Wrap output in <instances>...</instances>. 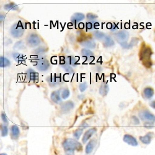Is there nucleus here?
Returning a JSON list of instances; mask_svg holds the SVG:
<instances>
[{
    "label": "nucleus",
    "mask_w": 155,
    "mask_h": 155,
    "mask_svg": "<svg viewBox=\"0 0 155 155\" xmlns=\"http://www.w3.org/2000/svg\"><path fill=\"white\" fill-rule=\"evenodd\" d=\"M151 55L152 50L151 48L143 43L140 50V58L143 65L147 68H150L152 65V61L151 59Z\"/></svg>",
    "instance_id": "f257e3e1"
},
{
    "label": "nucleus",
    "mask_w": 155,
    "mask_h": 155,
    "mask_svg": "<svg viewBox=\"0 0 155 155\" xmlns=\"http://www.w3.org/2000/svg\"><path fill=\"white\" fill-rule=\"evenodd\" d=\"M63 148L65 152H74L75 150L81 151L83 150L82 145L76 140L68 138L63 143Z\"/></svg>",
    "instance_id": "f03ea898"
},
{
    "label": "nucleus",
    "mask_w": 155,
    "mask_h": 155,
    "mask_svg": "<svg viewBox=\"0 0 155 155\" xmlns=\"http://www.w3.org/2000/svg\"><path fill=\"white\" fill-rule=\"evenodd\" d=\"M25 31V28L24 26L23 23L19 21L18 22H16L12 25L10 29L11 34L15 38H20L21 37Z\"/></svg>",
    "instance_id": "7ed1b4c3"
},
{
    "label": "nucleus",
    "mask_w": 155,
    "mask_h": 155,
    "mask_svg": "<svg viewBox=\"0 0 155 155\" xmlns=\"http://www.w3.org/2000/svg\"><path fill=\"white\" fill-rule=\"evenodd\" d=\"M35 67L41 71H46L50 68V63L45 57H38L35 61Z\"/></svg>",
    "instance_id": "20e7f679"
},
{
    "label": "nucleus",
    "mask_w": 155,
    "mask_h": 155,
    "mask_svg": "<svg viewBox=\"0 0 155 155\" xmlns=\"http://www.w3.org/2000/svg\"><path fill=\"white\" fill-rule=\"evenodd\" d=\"M140 119L147 122L154 124L155 122V116L148 110H142L139 112Z\"/></svg>",
    "instance_id": "39448f33"
},
{
    "label": "nucleus",
    "mask_w": 155,
    "mask_h": 155,
    "mask_svg": "<svg viewBox=\"0 0 155 155\" xmlns=\"http://www.w3.org/2000/svg\"><path fill=\"white\" fill-rule=\"evenodd\" d=\"M26 41H27L28 45L31 47H37L41 43V38H39L38 35L35 34H30L28 37Z\"/></svg>",
    "instance_id": "423d86ee"
},
{
    "label": "nucleus",
    "mask_w": 155,
    "mask_h": 155,
    "mask_svg": "<svg viewBox=\"0 0 155 155\" xmlns=\"http://www.w3.org/2000/svg\"><path fill=\"white\" fill-rule=\"evenodd\" d=\"M47 81L51 87H54L61 83V78L60 75L58 76L57 74H51L47 78Z\"/></svg>",
    "instance_id": "0eeeda50"
},
{
    "label": "nucleus",
    "mask_w": 155,
    "mask_h": 155,
    "mask_svg": "<svg viewBox=\"0 0 155 155\" xmlns=\"http://www.w3.org/2000/svg\"><path fill=\"white\" fill-rule=\"evenodd\" d=\"M81 56L84 58V62H91L94 59V55L92 51L87 48H83L81 51Z\"/></svg>",
    "instance_id": "6e6552de"
},
{
    "label": "nucleus",
    "mask_w": 155,
    "mask_h": 155,
    "mask_svg": "<svg viewBox=\"0 0 155 155\" xmlns=\"http://www.w3.org/2000/svg\"><path fill=\"white\" fill-rule=\"evenodd\" d=\"M25 78L27 80L29 81H34V83H36V81H38V73L34 70L33 69H29L25 72Z\"/></svg>",
    "instance_id": "1a4fd4ad"
},
{
    "label": "nucleus",
    "mask_w": 155,
    "mask_h": 155,
    "mask_svg": "<svg viewBox=\"0 0 155 155\" xmlns=\"http://www.w3.org/2000/svg\"><path fill=\"white\" fill-rule=\"evenodd\" d=\"M62 58H61V60H60V67L61 68H63L64 71H65L66 72L70 73V74H72L74 73V70L72 68L71 66H70L69 63H68L66 58H64V57H61Z\"/></svg>",
    "instance_id": "9d476101"
},
{
    "label": "nucleus",
    "mask_w": 155,
    "mask_h": 155,
    "mask_svg": "<svg viewBox=\"0 0 155 155\" xmlns=\"http://www.w3.org/2000/svg\"><path fill=\"white\" fill-rule=\"evenodd\" d=\"M128 36H129L128 32L125 31L119 32L115 34V38L119 43L126 42V41L128 39Z\"/></svg>",
    "instance_id": "9b49d317"
},
{
    "label": "nucleus",
    "mask_w": 155,
    "mask_h": 155,
    "mask_svg": "<svg viewBox=\"0 0 155 155\" xmlns=\"http://www.w3.org/2000/svg\"><path fill=\"white\" fill-rule=\"evenodd\" d=\"M123 140H124V141L126 143L128 144L129 145H131L132 147H137L138 145L137 139L134 137L130 135H128V134L125 135Z\"/></svg>",
    "instance_id": "f8f14e48"
},
{
    "label": "nucleus",
    "mask_w": 155,
    "mask_h": 155,
    "mask_svg": "<svg viewBox=\"0 0 155 155\" xmlns=\"http://www.w3.org/2000/svg\"><path fill=\"white\" fill-rule=\"evenodd\" d=\"M80 44L83 47L86 48L87 49V48L94 49L96 46V44L95 41L93 39H92V38H87V39L83 40L80 42Z\"/></svg>",
    "instance_id": "ddd939ff"
},
{
    "label": "nucleus",
    "mask_w": 155,
    "mask_h": 155,
    "mask_svg": "<svg viewBox=\"0 0 155 155\" xmlns=\"http://www.w3.org/2000/svg\"><path fill=\"white\" fill-rule=\"evenodd\" d=\"M85 16L83 14L80 13V12H76V13L74 14L71 18V22L72 24L74 25V26L76 28L77 23L83 21L84 19Z\"/></svg>",
    "instance_id": "4468645a"
},
{
    "label": "nucleus",
    "mask_w": 155,
    "mask_h": 155,
    "mask_svg": "<svg viewBox=\"0 0 155 155\" xmlns=\"http://www.w3.org/2000/svg\"><path fill=\"white\" fill-rule=\"evenodd\" d=\"M97 132V129L96 128H92L89 129L86 132V133L84 134V136L82 138L83 143H85L86 142L91 138V137Z\"/></svg>",
    "instance_id": "2eb2a0df"
},
{
    "label": "nucleus",
    "mask_w": 155,
    "mask_h": 155,
    "mask_svg": "<svg viewBox=\"0 0 155 155\" xmlns=\"http://www.w3.org/2000/svg\"><path fill=\"white\" fill-rule=\"evenodd\" d=\"M50 98L54 103L57 104H61L62 102L61 100V97H60V90H58V91H55L51 93L50 95Z\"/></svg>",
    "instance_id": "dca6fc26"
},
{
    "label": "nucleus",
    "mask_w": 155,
    "mask_h": 155,
    "mask_svg": "<svg viewBox=\"0 0 155 155\" xmlns=\"http://www.w3.org/2000/svg\"><path fill=\"white\" fill-rule=\"evenodd\" d=\"M154 134L151 133V132H149L148 134H147L145 135L144 136H141L140 137V140L143 143V144L145 145H148L151 143V140L153 137Z\"/></svg>",
    "instance_id": "f3484780"
},
{
    "label": "nucleus",
    "mask_w": 155,
    "mask_h": 155,
    "mask_svg": "<svg viewBox=\"0 0 155 155\" xmlns=\"http://www.w3.org/2000/svg\"><path fill=\"white\" fill-rule=\"evenodd\" d=\"M74 107V104L72 101H68L61 106V109L64 112H68L73 109Z\"/></svg>",
    "instance_id": "a211bd4d"
},
{
    "label": "nucleus",
    "mask_w": 155,
    "mask_h": 155,
    "mask_svg": "<svg viewBox=\"0 0 155 155\" xmlns=\"http://www.w3.org/2000/svg\"><path fill=\"white\" fill-rule=\"evenodd\" d=\"M96 140H94V139L89 141L88 143L87 144V145L86 147V149H85L86 153L88 154L91 153L93 152V151L94 150V149L96 147Z\"/></svg>",
    "instance_id": "6ab92c4d"
},
{
    "label": "nucleus",
    "mask_w": 155,
    "mask_h": 155,
    "mask_svg": "<svg viewBox=\"0 0 155 155\" xmlns=\"http://www.w3.org/2000/svg\"><path fill=\"white\" fill-rule=\"evenodd\" d=\"M99 27V22L96 21H93V22H87L86 24V30L91 31L97 29Z\"/></svg>",
    "instance_id": "aec40b11"
},
{
    "label": "nucleus",
    "mask_w": 155,
    "mask_h": 155,
    "mask_svg": "<svg viewBox=\"0 0 155 155\" xmlns=\"http://www.w3.org/2000/svg\"><path fill=\"white\" fill-rule=\"evenodd\" d=\"M11 130L12 138H13V139L18 138L19 134H20L19 127L17 125H12L11 127Z\"/></svg>",
    "instance_id": "412c9836"
},
{
    "label": "nucleus",
    "mask_w": 155,
    "mask_h": 155,
    "mask_svg": "<svg viewBox=\"0 0 155 155\" xmlns=\"http://www.w3.org/2000/svg\"><path fill=\"white\" fill-rule=\"evenodd\" d=\"M114 41L112 38V37L109 35H106L105 38L103 40V44L106 47H110L114 45Z\"/></svg>",
    "instance_id": "4be33fe9"
},
{
    "label": "nucleus",
    "mask_w": 155,
    "mask_h": 155,
    "mask_svg": "<svg viewBox=\"0 0 155 155\" xmlns=\"http://www.w3.org/2000/svg\"><path fill=\"white\" fill-rule=\"evenodd\" d=\"M109 91V87L107 84H101L99 88V94L102 96H106Z\"/></svg>",
    "instance_id": "5701e85b"
},
{
    "label": "nucleus",
    "mask_w": 155,
    "mask_h": 155,
    "mask_svg": "<svg viewBox=\"0 0 155 155\" xmlns=\"http://www.w3.org/2000/svg\"><path fill=\"white\" fill-rule=\"evenodd\" d=\"M10 61L5 57H0V67L1 68H6L10 66Z\"/></svg>",
    "instance_id": "b1692460"
},
{
    "label": "nucleus",
    "mask_w": 155,
    "mask_h": 155,
    "mask_svg": "<svg viewBox=\"0 0 155 155\" xmlns=\"http://www.w3.org/2000/svg\"><path fill=\"white\" fill-rule=\"evenodd\" d=\"M47 48L45 47H39L35 49L33 51V54L34 55H41L46 53Z\"/></svg>",
    "instance_id": "393cba45"
},
{
    "label": "nucleus",
    "mask_w": 155,
    "mask_h": 155,
    "mask_svg": "<svg viewBox=\"0 0 155 155\" xmlns=\"http://www.w3.org/2000/svg\"><path fill=\"white\" fill-rule=\"evenodd\" d=\"M4 9L6 11H16L19 9V7L15 3H9L4 6Z\"/></svg>",
    "instance_id": "a878e982"
},
{
    "label": "nucleus",
    "mask_w": 155,
    "mask_h": 155,
    "mask_svg": "<svg viewBox=\"0 0 155 155\" xmlns=\"http://www.w3.org/2000/svg\"><path fill=\"white\" fill-rule=\"evenodd\" d=\"M143 94H144L145 97L147 99H150V98L153 97V96L154 94V91H153V89L151 87H146L144 89Z\"/></svg>",
    "instance_id": "bb28decb"
},
{
    "label": "nucleus",
    "mask_w": 155,
    "mask_h": 155,
    "mask_svg": "<svg viewBox=\"0 0 155 155\" xmlns=\"http://www.w3.org/2000/svg\"><path fill=\"white\" fill-rule=\"evenodd\" d=\"M12 57H13L14 60L18 63H21V62L23 61L24 59V56L18 52L12 53Z\"/></svg>",
    "instance_id": "cd10ccee"
},
{
    "label": "nucleus",
    "mask_w": 155,
    "mask_h": 155,
    "mask_svg": "<svg viewBox=\"0 0 155 155\" xmlns=\"http://www.w3.org/2000/svg\"><path fill=\"white\" fill-rule=\"evenodd\" d=\"M66 59H67L68 63H69V64H70V66L73 67H76L78 60H76V58L75 57H72V56H69Z\"/></svg>",
    "instance_id": "c85d7f7f"
},
{
    "label": "nucleus",
    "mask_w": 155,
    "mask_h": 155,
    "mask_svg": "<svg viewBox=\"0 0 155 155\" xmlns=\"http://www.w3.org/2000/svg\"><path fill=\"white\" fill-rule=\"evenodd\" d=\"M93 35L94 36V37H96V38H97V39L98 40H104V38H105L106 37V34L104 33H103L102 32H99L98 31H95L94 33H93Z\"/></svg>",
    "instance_id": "c756f323"
},
{
    "label": "nucleus",
    "mask_w": 155,
    "mask_h": 155,
    "mask_svg": "<svg viewBox=\"0 0 155 155\" xmlns=\"http://www.w3.org/2000/svg\"><path fill=\"white\" fill-rule=\"evenodd\" d=\"M83 132V128H78V129H77V130H76L74 132V133H73V137H74L76 139L78 140V139L80 138L81 135H82Z\"/></svg>",
    "instance_id": "7c9ffc66"
},
{
    "label": "nucleus",
    "mask_w": 155,
    "mask_h": 155,
    "mask_svg": "<svg viewBox=\"0 0 155 155\" xmlns=\"http://www.w3.org/2000/svg\"><path fill=\"white\" fill-rule=\"evenodd\" d=\"M70 93L69 89L67 88L64 89L61 93V98L63 99H66L70 96Z\"/></svg>",
    "instance_id": "2f4dec72"
},
{
    "label": "nucleus",
    "mask_w": 155,
    "mask_h": 155,
    "mask_svg": "<svg viewBox=\"0 0 155 155\" xmlns=\"http://www.w3.org/2000/svg\"><path fill=\"white\" fill-rule=\"evenodd\" d=\"M25 48L24 43L22 41H19L17 42L15 45H14V48L16 50H22Z\"/></svg>",
    "instance_id": "473e14b6"
},
{
    "label": "nucleus",
    "mask_w": 155,
    "mask_h": 155,
    "mask_svg": "<svg viewBox=\"0 0 155 155\" xmlns=\"http://www.w3.org/2000/svg\"><path fill=\"white\" fill-rule=\"evenodd\" d=\"M1 133H2V136L5 137H6L8 134V127L6 125H2L1 126Z\"/></svg>",
    "instance_id": "72a5a7b5"
},
{
    "label": "nucleus",
    "mask_w": 155,
    "mask_h": 155,
    "mask_svg": "<svg viewBox=\"0 0 155 155\" xmlns=\"http://www.w3.org/2000/svg\"><path fill=\"white\" fill-rule=\"evenodd\" d=\"M107 27L111 31H115L118 29L117 24H116L115 23H108L107 25Z\"/></svg>",
    "instance_id": "f704fd0d"
},
{
    "label": "nucleus",
    "mask_w": 155,
    "mask_h": 155,
    "mask_svg": "<svg viewBox=\"0 0 155 155\" xmlns=\"http://www.w3.org/2000/svg\"><path fill=\"white\" fill-rule=\"evenodd\" d=\"M87 83H86V82L83 83H81V84H80V86H79L80 90V91H81V93L84 92V91H86V89H87Z\"/></svg>",
    "instance_id": "c9c22d12"
},
{
    "label": "nucleus",
    "mask_w": 155,
    "mask_h": 155,
    "mask_svg": "<svg viewBox=\"0 0 155 155\" xmlns=\"http://www.w3.org/2000/svg\"><path fill=\"white\" fill-rule=\"evenodd\" d=\"M86 17L89 20H94L97 18V16L92 13H88L86 15Z\"/></svg>",
    "instance_id": "e433bc0d"
},
{
    "label": "nucleus",
    "mask_w": 155,
    "mask_h": 155,
    "mask_svg": "<svg viewBox=\"0 0 155 155\" xmlns=\"http://www.w3.org/2000/svg\"><path fill=\"white\" fill-rule=\"evenodd\" d=\"M2 119L3 121L5 123H6V124L8 123V120L7 117H6V114H5L4 112H3V113L2 114Z\"/></svg>",
    "instance_id": "4c0bfd02"
},
{
    "label": "nucleus",
    "mask_w": 155,
    "mask_h": 155,
    "mask_svg": "<svg viewBox=\"0 0 155 155\" xmlns=\"http://www.w3.org/2000/svg\"><path fill=\"white\" fill-rule=\"evenodd\" d=\"M132 120L133 123H134V124H135V125H138V124H140V122H139L138 119L137 117H135V116H133V117H132Z\"/></svg>",
    "instance_id": "58836bf2"
},
{
    "label": "nucleus",
    "mask_w": 155,
    "mask_h": 155,
    "mask_svg": "<svg viewBox=\"0 0 155 155\" xmlns=\"http://www.w3.org/2000/svg\"><path fill=\"white\" fill-rule=\"evenodd\" d=\"M150 106H151L153 109H155V101H152V102H151Z\"/></svg>",
    "instance_id": "ea45409f"
},
{
    "label": "nucleus",
    "mask_w": 155,
    "mask_h": 155,
    "mask_svg": "<svg viewBox=\"0 0 155 155\" xmlns=\"http://www.w3.org/2000/svg\"><path fill=\"white\" fill-rule=\"evenodd\" d=\"M4 19H5V15L2 14V15H1V22H2H2H3Z\"/></svg>",
    "instance_id": "a19ab883"
},
{
    "label": "nucleus",
    "mask_w": 155,
    "mask_h": 155,
    "mask_svg": "<svg viewBox=\"0 0 155 155\" xmlns=\"http://www.w3.org/2000/svg\"><path fill=\"white\" fill-rule=\"evenodd\" d=\"M67 155H74V152H66Z\"/></svg>",
    "instance_id": "79ce46f5"
},
{
    "label": "nucleus",
    "mask_w": 155,
    "mask_h": 155,
    "mask_svg": "<svg viewBox=\"0 0 155 155\" xmlns=\"http://www.w3.org/2000/svg\"><path fill=\"white\" fill-rule=\"evenodd\" d=\"M0 155H7L6 154H5V153H2L1 154H0Z\"/></svg>",
    "instance_id": "37998d69"
}]
</instances>
